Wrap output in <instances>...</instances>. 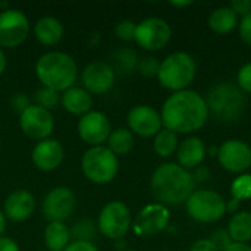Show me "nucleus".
<instances>
[{
	"label": "nucleus",
	"mask_w": 251,
	"mask_h": 251,
	"mask_svg": "<svg viewBox=\"0 0 251 251\" xmlns=\"http://www.w3.org/2000/svg\"><path fill=\"white\" fill-rule=\"evenodd\" d=\"M162 124L175 134H193L200 131L207 119L206 99L194 90L172 93L162 106Z\"/></svg>",
	"instance_id": "obj_1"
},
{
	"label": "nucleus",
	"mask_w": 251,
	"mask_h": 251,
	"mask_svg": "<svg viewBox=\"0 0 251 251\" xmlns=\"http://www.w3.org/2000/svg\"><path fill=\"white\" fill-rule=\"evenodd\" d=\"M194 188L196 182L191 172L178 163H163L153 172L151 191L160 204L176 206L185 203Z\"/></svg>",
	"instance_id": "obj_2"
},
{
	"label": "nucleus",
	"mask_w": 251,
	"mask_h": 251,
	"mask_svg": "<svg viewBox=\"0 0 251 251\" xmlns=\"http://www.w3.org/2000/svg\"><path fill=\"white\" fill-rule=\"evenodd\" d=\"M35 75L43 87L63 93L74 87L78 78V65L63 51H47L35 63Z\"/></svg>",
	"instance_id": "obj_3"
},
{
	"label": "nucleus",
	"mask_w": 251,
	"mask_h": 251,
	"mask_svg": "<svg viewBox=\"0 0 251 251\" xmlns=\"http://www.w3.org/2000/svg\"><path fill=\"white\" fill-rule=\"evenodd\" d=\"M209 115L221 122H235L246 110V94L232 82L216 84L206 99Z\"/></svg>",
	"instance_id": "obj_4"
},
{
	"label": "nucleus",
	"mask_w": 251,
	"mask_h": 251,
	"mask_svg": "<svg viewBox=\"0 0 251 251\" xmlns=\"http://www.w3.org/2000/svg\"><path fill=\"white\" fill-rule=\"evenodd\" d=\"M196 74L197 65L194 57L185 51H175L160 62L157 79L162 87L178 93L187 90V87L194 81Z\"/></svg>",
	"instance_id": "obj_5"
},
{
	"label": "nucleus",
	"mask_w": 251,
	"mask_h": 251,
	"mask_svg": "<svg viewBox=\"0 0 251 251\" xmlns=\"http://www.w3.org/2000/svg\"><path fill=\"white\" fill-rule=\"evenodd\" d=\"M81 169L84 176L97 185L112 182L119 171V160L107 146L90 147L81 159Z\"/></svg>",
	"instance_id": "obj_6"
},
{
	"label": "nucleus",
	"mask_w": 251,
	"mask_h": 251,
	"mask_svg": "<svg viewBox=\"0 0 251 251\" xmlns=\"http://www.w3.org/2000/svg\"><path fill=\"white\" fill-rule=\"evenodd\" d=\"M185 207L194 221L203 224L218 222L226 213V201L212 190H194L185 201Z\"/></svg>",
	"instance_id": "obj_7"
},
{
	"label": "nucleus",
	"mask_w": 251,
	"mask_h": 251,
	"mask_svg": "<svg viewBox=\"0 0 251 251\" xmlns=\"http://www.w3.org/2000/svg\"><path fill=\"white\" fill-rule=\"evenodd\" d=\"M132 228V216L129 207L122 201L107 203L97 219V229L109 240H122Z\"/></svg>",
	"instance_id": "obj_8"
},
{
	"label": "nucleus",
	"mask_w": 251,
	"mask_h": 251,
	"mask_svg": "<svg viewBox=\"0 0 251 251\" xmlns=\"http://www.w3.org/2000/svg\"><path fill=\"white\" fill-rule=\"evenodd\" d=\"M29 34V19L19 9L0 10V49L21 46Z\"/></svg>",
	"instance_id": "obj_9"
},
{
	"label": "nucleus",
	"mask_w": 251,
	"mask_h": 251,
	"mask_svg": "<svg viewBox=\"0 0 251 251\" xmlns=\"http://www.w3.org/2000/svg\"><path fill=\"white\" fill-rule=\"evenodd\" d=\"M171 25L163 18L150 16L137 24L134 40L141 49L154 51L163 49L171 41Z\"/></svg>",
	"instance_id": "obj_10"
},
{
	"label": "nucleus",
	"mask_w": 251,
	"mask_h": 251,
	"mask_svg": "<svg viewBox=\"0 0 251 251\" xmlns=\"http://www.w3.org/2000/svg\"><path fill=\"white\" fill-rule=\"evenodd\" d=\"M21 131L34 141H43L50 138L54 129V118L50 110L37 104H31L22 113H19Z\"/></svg>",
	"instance_id": "obj_11"
},
{
	"label": "nucleus",
	"mask_w": 251,
	"mask_h": 251,
	"mask_svg": "<svg viewBox=\"0 0 251 251\" xmlns=\"http://www.w3.org/2000/svg\"><path fill=\"white\" fill-rule=\"evenodd\" d=\"M171 213L165 204L160 203H151L144 206L135 219L132 221V231L135 235L149 238L160 234L165 231L169 225Z\"/></svg>",
	"instance_id": "obj_12"
},
{
	"label": "nucleus",
	"mask_w": 251,
	"mask_h": 251,
	"mask_svg": "<svg viewBox=\"0 0 251 251\" xmlns=\"http://www.w3.org/2000/svg\"><path fill=\"white\" fill-rule=\"evenodd\" d=\"M76 206L75 194L68 187H56L50 190L41 204L43 216L49 222H65L71 218Z\"/></svg>",
	"instance_id": "obj_13"
},
{
	"label": "nucleus",
	"mask_w": 251,
	"mask_h": 251,
	"mask_svg": "<svg viewBox=\"0 0 251 251\" xmlns=\"http://www.w3.org/2000/svg\"><path fill=\"white\" fill-rule=\"evenodd\" d=\"M112 132V124L106 113L99 110H91L79 118L78 134L82 141L91 147L104 146Z\"/></svg>",
	"instance_id": "obj_14"
},
{
	"label": "nucleus",
	"mask_w": 251,
	"mask_h": 251,
	"mask_svg": "<svg viewBox=\"0 0 251 251\" xmlns=\"http://www.w3.org/2000/svg\"><path fill=\"white\" fill-rule=\"evenodd\" d=\"M216 156L221 166L232 174H243L251 166V147L241 140H226Z\"/></svg>",
	"instance_id": "obj_15"
},
{
	"label": "nucleus",
	"mask_w": 251,
	"mask_h": 251,
	"mask_svg": "<svg viewBox=\"0 0 251 251\" xmlns=\"http://www.w3.org/2000/svg\"><path fill=\"white\" fill-rule=\"evenodd\" d=\"M116 79V72L112 65L103 60L90 62L81 75L84 88L90 94H104L107 93Z\"/></svg>",
	"instance_id": "obj_16"
},
{
	"label": "nucleus",
	"mask_w": 251,
	"mask_h": 251,
	"mask_svg": "<svg viewBox=\"0 0 251 251\" xmlns=\"http://www.w3.org/2000/svg\"><path fill=\"white\" fill-rule=\"evenodd\" d=\"M128 129L132 134H137L140 137H154L156 134H159L162 131V116L160 113L147 104H138L134 106L129 112H128Z\"/></svg>",
	"instance_id": "obj_17"
},
{
	"label": "nucleus",
	"mask_w": 251,
	"mask_h": 251,
	"mask_svg": "<svg viewBox=\"0 0 251 251\" xmlns=\"http://www.w3.org/2000/svg\"><path fill=\"white\" fill-rule=\"evenodd\" d=\"M65 157V150L60 141L54 138H47L38 141L31 153V160L34 166L43 172H51L57 169Z\"/></svg>",
	"instance_id": "obj_18"
},
{
	"label": "nucleus",
	"mask_w": 251,
	"mask_h": 251,
	"mask_svg": "<svg viewBox=\"0 0 251 251\" xmlns=\"http://www.w3.org/2000/svg\"><path fill=\"white\" fill-rule=\"evenodd\" d=\"M35 212V199L28 190H15L12 191L3 206V213L6 219L12 222H24L32 216Z\"/></svg>",
	"instance_id": "obj_19"
},
{
	"label": "nucleus",
	"mask_w": 251,
	"mask_h": 251,
	"mask_svg": "<svg viewBox=\"0 0 251 251\" xmlns=\"http://www.w3.org/2000/svg\"><path fill=\"white\" fill-rule=\"evenodd\" d=\"M206 153L207 149L199 137H188L178 146V165L187 171L196 169L203 163Z\"/></svg>",
	"instance_id": "obj_20"
},
{
	"label": "nucleus",
	"mask_w": 251,
	"mask_h": 251,
	"mask_svg": "<svg viewBox=\"0 0 251 251\" xmlns=\"http://www.w3.org/2000/svg\"><path fill=\"white\" fill-rule=\"evenodd\" d=\"M60 103L68 113L75 116H84L85 113L91 112L93 96L82 87H71L69 90L62 93Z\"/></svg>",
	"instance_id": "obj_21"
},
{
	"label": "nucleus",
	"mask_w": 251,
	"mask_h": 251,
	"mask_svg": "<svg viewBox=\"0 0 251 251\" xmlns=\"http://www.w3.org/2000/svg\"><path fill=\"white\" fill-rule=\"evenodd\" d=\"M34 35L43 46H56L63 37V25L54 16H43L35 22Z\"/></svg>",
	"instance_id": "obj_22"
},
{
	"label": "nucleus",
	"mask_w": 251,
	"mask_h": 251,
	"mask_svg": "<svg viewBox=\"0 0 251 251\" xmlns=\"http://www.w3.org/2000/svg\"><path fill=\"white\" fill-rule=\"evenodd\" d=\"M71 243V229L63 222H49L44 228V244L50 251H63Z\"/></svg>",
	"instance_id": "obj_23"
},
{
	"label": "nucleus",
	"mask_w": 251,
	"mask_h": 251,
	"mask_svg": "<svg viewBox=\"0 0 251 251\" xmlns=\"http://www.w3.org/2000/svg\"><path fill=\"white\" fill-rule=\"evenodd\" d=\"M237 25H238V16L229 6L218 7L209 16L210 29L221 35L229 34L231 31L235 29Z\"/></svg>",
	"instance_id": "obj_24"
},
{
	"label": "nucleus",
	"mask_w": 251,
	"mask_h": 251,
	"mask_svg": "<svg viewBox=\"0 0 251 251\" xmlns=\"http://www.w3.org/2000/svg\"><path fill=\"white\" fill-rule=\"evenodd\" d=\"M135 146V137L128 128H118L113 129L107 138V149L115 156H125L128 154Z\"/></svg>",
	"instance_id": "obj_25"
},
{
	"label": "nucleus",
	"mask_w": 251,
	"mask_h": 251,
	"mask_svg": "<svg viewBox=\"0 0 251 251\" xmlns=\"http://www.w3.org/2000/svg\"><path fill=\"white\" fill-rule=\"evenodd\" d=\"M228 232L234 243L247 244L251 240V213L237 212L228 225Z\"/></svg>",
	"instance_id": "obj_26"
},
{
	"label": "nucleus",
	"mask_w": 251,
	"mask_h": 251,
	"mask_svg": "<svg viewBox=\"0 0 251 251\" xmlns=\"http://www.w3.org/2000/svg\"><path fill=\"white\" fill-rule=\"evenodd\" d=\"M178 146H179L178 144V134H175L166 128L154 135L153 149L159 157H165V159L171 157L174 153H176Z\"/></svg>",
	"instance_id": "obj_27"
},
{
	"label": "nucleus",
	"mask_w": 251,
	"mask_h": 251,
	"mask_svg": "<svg viewBox=\"0 0 251 251\" xmlns=\"http://www.w3.org/2000/svg\"><path fill=\"white\" fill-rule=\"evenodd\" d=\"M138 66V54L132 49H121L115 53V72L129 74Z\"/></svg>",
	"instance_id": "obj_28"
},
{
	"label": "nucleus",
	"mask_w": 251,
	"mask_h": 251,
	"mask_svg": "<svg viewBox=\"0 0 251 251\" xmlns=\"http://www.w3.org/2000/svg\"><path fill=\"white\" fill-rule=\"evenodd\" d=\"M97 225L91 221V219H82L78 221L74 228L71 229V238H74V241H91L96 237L97 232Z\"/></svg>",
	"instance_id": "obj_29"
},
{
	"label": "nucleus",
	"mask_w": 251,
	"mask_h": 251,
	"mask_svg": "<svg viewBox=\"0 0 251 251\" xmlns=\"http://www.w3.org/2000/svg\"><path fill=\"white\" fill-rule=\"evenodd\" d=\"M231 196L238 201L251 199V174H241L232 181Z\"/></svg>",
	"instance_id": "obj_30"
},
{
	"label": "nucleus",
	"mask_w": 251,
	"mask_h": 251,
	"mask_svg": "<svg viewBox=\"0 0 251 251\" xmlns=\"http://www.w3.org/2000/svg\"><path fill=\"white\" fill-rule=\"evenodd\" d=\"M59 101H60V93L46 88V87H41L35 94V104L47 110L56 107Z\"/></svg>",
	"instance_id": "obj_31"
},
{
	"label": "nucleus",
	"mask_w": 251,
	"mask_h": 251,
	"mask_svg": "<svg viewBox=\"0 0 251 251\" xmlns=\"http://www.w3.org/2000/svg\"><path fill=\"white\" fill-rule=\"evenodd\" d=\"M137 24L131 19H122L115 26V35L122 41H132L135 38Z\"/></svg>",
	"instance_id": "obj_32"
},
{
	"label": "nucleus",
	"mask_w": 251,
	"mask_h": 251,
	"mask_svg": "<svg viewBox=\"0 0 251 251\" xmlns=\"http://www.w3.org/2000/svg\"><path fill=\"white\" fill-rule=\"evenodd\" d=\"M138 71L141 75L147 76V78H154L159 74V68H160V62L154 57V56H147L143 57L138 62Z\"/></svg>",
	"instance_id": "obj_33"
},
{
	"label": "nucleus",
	"mask_w": 251,
	"mask_h": 251,
	"mask_svg": "<svg viewBox=\"0 0 251 251\" xmlns=\"http://www.w3.org/2000/svg\"><path fill=\"white\" fill-rule=\"evenodd\" d=\"M237 85L243 93L251 94V62L243 65L237 74Z\"/></svg>",
	"instance_id": "obj_34"
},
{
	"label": "nucleus",
	"mask_w": 251,
	"mask_h": 251,
	"mask_svg": "<svg viewBox=\"0 0 251 251\" xmlns=\"http://www.w3.org/2000/svg\"><path fill=\"white\" fill-rule=\"evenodd\" d=\"M210 241L213 243V246L218 249V251H225L232 243H234L232 238H231V235H229V232L225 231V229H218V231H215V232L212 234Z\"/></svg>",
	"instance_id": "obj_35"
},
{
	"label": "nucleus",
	"mask_w": 251,
	"mask_h": 251,
	"mask_svg": "<svg viewBox=\"0 0 251 251\" xmlns=\"http://www.w3.org/2000/svg\"><path fill=\"white\" fill-rule=\"evenodd\" d=\"M238 31L241 40L251 47V12L241 18V22H238Z\"/></svg>",
	"instance_id": "obj_36"
},
{
	"label": "nucleus",
	"mask_w": 251,
	"mask_h": 251,
	"mask_svg": "<svg viewBox=\"0 0 251 251\" xmlns=\"http://www.w3.org/2000/svg\"><path fill=\"white\" fill-rule=\"evenodd\" d=\"M10 104H12V107H13L18 113H22V112H24L26 107H29L32 103H31L29 97H28L25 93H18V94H15V96L12 97Z\"/></svg>",
	"instance_id": "obj_37"
},
{
	"label": "nucleus",
	"mask_w": 251,
	"mask_h": 251,
	"mask_svg": "<svg viewBox=\"0 0 251 251\" xmlns=\"http://www.w3.org/2000/svg\"><path fill=\"white\" fill-rule=\"evenodd\" d=\"M229 7L237 13V16H246L251 12V1L250 0H234L231 1Z\"/></svg>",
	"instance_id": "obj_38"
},
{
	"label": "nucleus",
	"mask_w": 251,
	"mask_h": 251,
	"mask_svg": "<svg viewBox=\"0 0 251 251\" xmlns=\"http://www.w3.org/2000/svg\"><path fill=\"white\" fill-rule=\"evenodd\" d=\"M63 251H99L91 241H71Z\"/></svg>",
	"instance_id": "obj_39"
},
{
	"label": "nucleus",
	"mask_w": 251,
	"mask_h": 251,
	"mask_svg": "<svg viewBox=\"0 0 251 251\" xmlns=\"http://www.w3.org/2000/svg\"><path fill=\"white\" fill-rule=\"evenodd\" d=\"M190 251H218V249L213 246V243L210 241V238H201V240H197L193 246Z\"/></svg>",
	"instance_id": "obj_40"
},
{
	"label": "nucleus",
	"mask_w": 251,
	"mask_h": 251,
	"mask_svg": "<svg viewBox=\"0 0 251 251\" xmlns=\"http://www.w3.org/2000/svg\"><path fill=\"white\" fill-rule=\"evenodd\" d=\"M191 175L194 178V182H206L210 178V171L207 168L199 166V168L194 169V174H191Z\"/></svg>",
	"instance_id": "obj_41"
},
{
	"label": "nucleus",
	"mask_w": 251,
	"mask_h": 251,
	"mask_svg": "<svg viewBox=\"0 0 251 251\" xmlns=\"http://www.w3.org/2000/svg\"><path fill=\"white\" fill-rule=\"evenodd\" d=\"M0 251H21V249L12 238L0 237Z\"/></svg>",
	"instance_id": "obj_42"
},
{
	"label": "nucleus",
	"mask_w": 251,
	"mask_h": 251,
	"mask_svg": "<svg viewBox=\"0 0 251 251\" xmlns=\"http://www.w3.org/2000/svg\"><path fill=\"white\" fill-rule=\"evenodd\" d=\"M225 251H251V247L249 244H243V243H232Z\"/></svg>",
	"instance_id": "obj_43"
},
{
	"label": "nucleus",
	"mask_w": 251,
	"mask_h": 251,
	"mask_svg": "<svg viewBox=\"0 0 251 251\" xmlns=\"http://www.w3.org/2000/svg\"><path fill=\"white\" fill-rule=\"evenodd\" d=\"M240 204H241V201H238V200H235V199H231L229 200V203H226V212H229V213H237L238 212V207H240Z\"/></svg>",
	"instance_id": "obj_44"
},
{
	"label": "nucleus",
	"mask_w": 251,
	"mask_h": 251,
	"mask_svg": "<svg viewBox=\"0 0 251 251\" xmlns=\"http://www.w3.org/2000/svg\"><path fill=\"white\" fill-rule=\"evenodd\" d=\"M4 69H6V54H4V51L0 49V75L4 72Z\"/></svg>",
	"instance_id": "obj_45"
},
{
	"label": "nucleus",
	"mask_w": 251,
	"mask_h": 251,
	"mask_svg": "<svg viewBox=\"0 0 251 251\" xmlns=\"http://www.w3.org/2000/svg\"><path fill=\"white\" fill-rule=\"evenodd\" d=\"M6 229V216L3 210H0V237H3V232Z\"/></svg>",
	"instance_id": "obj_46"
},
{
	"label": "nucleus",
	"mask_w": 251,
	"mask_h": 251,
	"mask_svg": "<svg viewBox=\"0 0 251 251\" xmlns=\"http://www.w3.org/2000/svg\"><path fill=\"white\" fill-rule=\"evenodd\" d=\"M172 6H179V7H184V6H190L191 1H172L171 3Z\"/></svg>",
	"instance_id": "obj_47"
},
{
	"label": "nucleus",
	"mask_w": 251,
	"mask_h": 251,
	"mask_svg": "<svg viewBox=\"0 0 251 251\" xmlns=\"http://www.w3.org/2000/svg\"><path fill=\"white\" fill-rule=\"evenodd\" d=\"M122 251H134V250H122Z\"/></svg>",
	"instance_id": "obj_48"
}]
</instances>
